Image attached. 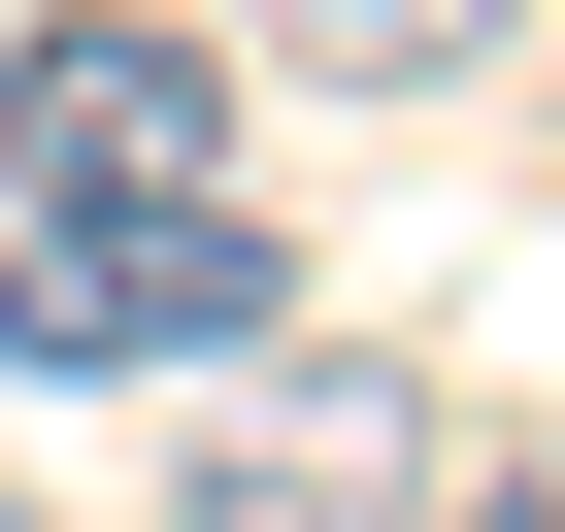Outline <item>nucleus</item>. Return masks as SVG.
I'll use <instances>...</instances> for the list:
<instances>
[{"instance_id": "obj_1", "label": "nucleus", "mask_w": 565, "mask_h": 532, "mask_svg": "<svg viewBox=\"0 0 565 532\" xmlns=\"http://www.w3.org/2000/svg\"><path fill=\"white\" fill-rule=\"evenodd\" d=\"M233 34L200 0H34V34H0V200L34 233H134V200H233Z\"/></svg>"}, {"instance_id": "obj_2", "label": "nucleus", "mask_w": 565, "mask_h": 532, "mask_svg": "<svg viewBox=\"0 0 565 532\" xmlns=\"http://www.w3.org/2000/svg\"><path fill=\"white\" fill-rule=\"evenodd\" d=\"M300 333V233L266 200H134V233H0V366H266Z\"/></svg>"}, {"instance_id": "obj_3", "label": "nucleus", "mask_w": 565, "mask_h": 532, "mask_svg": "<svg viewBox=\"0 0 565 532\" xmlns=\"http://www.w3.org/2000/svg\"><path fill=\"white\" fill-rule=\"evenodd\" d=\"M200 532H433V366H366V333L200 366Z\"/></svg>"}, {"instance_id": "obj_4", "label": "nucleus", "mask_w": 565, "mask_h": 532, "mask_svg": "<svg viewBox=\"0 0 565 532\" xmlns=\"http://www.w3.org/2000/svg\"><path fill=\"white\" fill-rule=\"evenodd\" d=\"M233 67H300V100H433V67H499V0H200Z\"/></svg>"}, {"instance_id": "obj_5", "label": "nucleus", "mask_w": 565, "mask_h": 532, "mask_svg": "<svg viewBox=\"0 0 565 532\" xmlns=\"http://www.w3.org/2000/svg\"><path fill=\"white\" fill-rule=\"evenodd\" d=\"M466 532H565V433H499V466H466Z\"/></svg>"}, {"instance_id": "obj_6", "label": "nucleus", "mask_w": 565, "mask_h": 532, "mask_svg": "<svg viewBox=\"0 0 565 532\" xmlns=\"http://www.w3.org/2000/svg\"><path fill=\"white\" fill-rule=\"evenodd\" d=\"M0 532H67V499H0Z\"/></svg>"}]
</instances>
